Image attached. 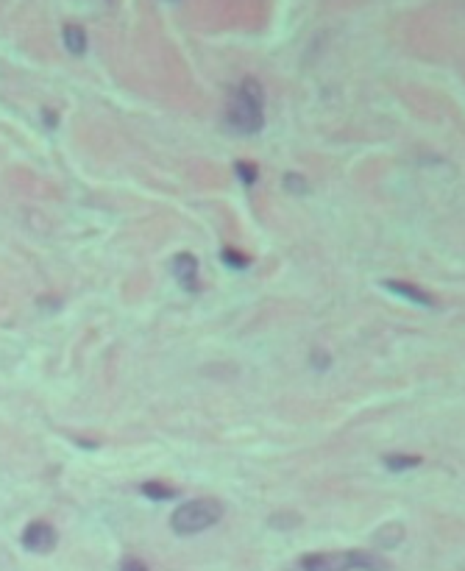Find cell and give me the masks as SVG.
Returning <instances> with one entry per match:
<instances>
[{"instance_id":"6da1fadb","label":"cell","mask_w":465,"mask_h":571,"mask_svg":"<svg viewBox=\"0 0 465 571\" xmlns=\"http://www.w3.org/2000/svg\"><path fill=\"white\" fill-rule=\"evenodd\" d=\"M226 126L237 134H257L265 126V95L257 78H245L226 106Z\"/></svg>"},{"instance_id":"7a4b0ae2","label":"cell","mask_w":465,"mask_h":571,"mask_svg":"<svg viewBox=\"0 0 465 571\" xmlns=\"http://www.w3.org/2000/svg\"><path fill=\"white\" fill-rule=\"evenodd\" d=\"M301 571H388V560L373 552H312L299 560Z\"/></svg>"},{"instance_id":"3957f363","label":"cell","mask_w":465,"mask_h":571,"mask_svg":"<svg viewBox=\"0 0 465 571\" xmlns=\"http://www.w3.org/2000/svg\"><path fill=\"white\" fill-rule=\"evenodd\" d=\"M220 518H223V504L212 496H198V499L178 504V510H173L170 527L178 535H198L203 530L215 527Z\"/></svg>"},{"instance_id":"277c9868","label":"cell","mask_w":465,"mask_h":571,"mask_svg":"<svg viewBox=\"0 0 465 571\" xmlns=\"http://www.w3.org/2000/svg\"><path fill=\"white\" fill-rule=\"evenodd\" d=\"M23 546L33 552V555H48V552H53L56 549V543H59V533H56V527L53 524H48V521H31L26 530H23Z\"/></svg>"},{"instance_id":"5b68a950","label":"cell","mask_w":465,"mask_h":571,"mask_svg":"<svg viewBox=\"0 0 465 571\" xmlns=\"http://www.w3.org/2000/svg\"><path fill=\"white\" fill-rule=\"evenodd\" d=\"M173 276L187 293H198V260L190 251L173 257Z\"/></svg>"},{"instance_id":"8992f818","label":"cell","mask_w":465,"mask_h":571,"mask_svg":"<svg viewBox=\"0 0 465 571\" xmlns=\"http://www.w3.org/2000/svg\"><path fill=\"white\" fill-rule=\"evenodd\" d=\"M385 287L390 290V293H396L401 299H407V301L418 304V306H437V299H434L429 290H424V287H418V284H412V282H399V279H388L385 282Z\"/></svg>"},{"instance_id":"52a82bcc","label":"cell","mask_w":465,"mask_h":571,"mask_svg":"<svg viewBox=\"0 0 465 571\" xmlns=\"http://www.w3.org/2000/svg\"><path fill=\"white\" fill-rule=\"evenodd\" d=\"M62 39H65V48L73 53V56H84V53H87L90 39H87V31H84L81 26L67 23L65 28H62Z\"/></svg>"},{"instance_id":"ba28073f","label":"cell","mask_w":465,"mask_h":571,"mask_svg":"<svg viewBox=\"0 0 465 571\" xmlns=\"http://www.w3.org/2000/svg\"><path fill=\"white\" fill-rule=\"evenodd\" d=\"M139 491H142V496H148V499H156V502L176 499V488H170V485H165V482H145Z\"/></svg>"},{"instance_id":"9c48e42d","label":"cell","mask_w":465,"mask_h":571,"mask_svg":"<svg viewBox=\"0 0 465 571\" xmlns=\"http://www.w3.org/2000/svg\"><path fill=\"white\" fill-rule=\"evenodd\" d=\"M424 460L418 457V454H388L385 457V466L390 471H410V469H418Z\"/></svg>"},{"instance_id":"30bf717a","label":"cell","mask_w":465,"mask_h":571,"mask_svg":"<svg viewBox=\"0 0 465 571\" xmlns=\"http://www.w3.org/2000/svg\"><path fill=\"white\" fill-rule=\"evenodd\" d=\"M401 538H404V527L401 524H388V527H382L376 533V543L379 546H396V543H401Z\"/></svg>"},{"instance_id":"8fae6325","label":"cell","mask_w":465,"mask_h":571,"mask_svg":"<svg viewBox=\"0 0 465 571\" xmlns=\"http://www.w3.org/2000/svg\"><path fill=\"white\" fill-rule=\"evenodd\" d=\"M234 173L240 176V181H242V184H248V187H251V184L257 181V176H260V168H257L254 162H242V159H240V162L234 165Z\"/></svg>"},{"instance_id":"7c38bea8","label":"cell","mask_w":465,"mask_h":571,"mask_svg":"<svg viewBox=\"0 0 465 571\" xmlns=\"http://www.w3.org/2000/svg\"><path fill=\"white\" fill-rule=\"evenodd\" d=\"M220 260L229 265V268H234V270H242V268H248V257L245 254H240L237 248H223L220 251Z\"/></svg>"},{"instance_id":"4fadbf2b","label":"cell","mask_w":465,"mask_h":571,"mask_svg":"<svg viewBox=\"0 0 465 571\" xmlns=\"http://www.w3.org/2000/svg\"><path fill=\"white\" fill-rule=\"evenodd\" d=\"M284 187H287L290 193H299V196L306 193V181L301 178L299 173H287V176H284Z\"/></svg>"},{"instance_id":"5bb4252c","label":"cell","mask_w":465,"mask_h":571,"mask_svg":"<svg viewBox=\"0 0 465 571\" xmlns=\"http://www.w3.org/2000/svg\"><path fill=\"white\" fill-rule=\"evenodd\" d=\"M120 571H148V566H145L139 557H126V560L120 563Z\"/></svg>"},{"instance_id":"9a60e30c","label":"cell","mask_w":465,"mask_h":571,"mask_svg":"<svg viewBox=\"0 0 465 571\" xmlns=\"http://www.w3.org/2000/svg\"><path fill=\"white\" fill-rule=\"evenodd\" d=\"M42 120H45V123H48L50 129L56 126V114H53V112H45V114H42Z\"/></svg>"}]
</instances>
